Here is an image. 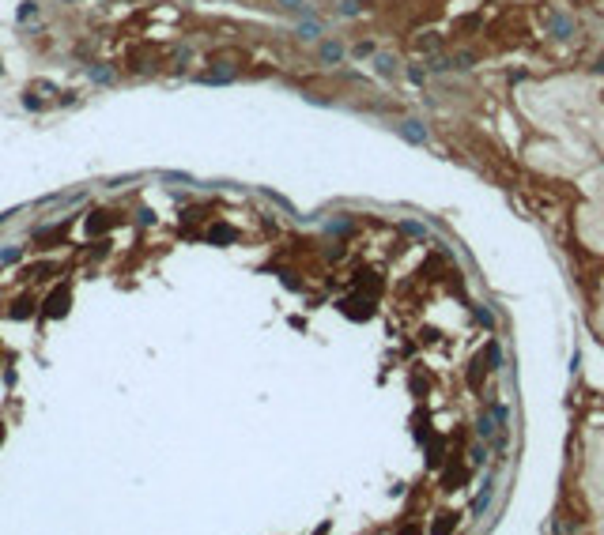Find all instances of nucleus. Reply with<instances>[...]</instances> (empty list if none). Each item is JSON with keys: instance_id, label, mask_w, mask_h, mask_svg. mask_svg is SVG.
I'll return each mask as SVG.
<instances>
[{"instance_id": "obj_1", "label": "nucleus", "mask_w": 604, "mask_h": 535, "mask_svg": "<svg viewBox=\"0 0 604 535\" xmlns=\"http://www.w3.org/2000/svg\"><path fill=\"white\" fill-rule=\"evenodd\" d=\"M30 19H38V4H34V0L19 4V23H30Z\"/></svg>"}, {"instance_id": "obj_2", "label": "nucleus", "mask_w": 604, "mask_h": 535, "mask_svg": "<svg viewBox=\"0 0 604 535\" xmlns=\"http://www.w3.org/2000/svg\"><path fill=\"white\" fill-rule=\"evenodd\" d=\"M65 302H68V294H53V298H49V313H53V317L65 313Z\"/></svg>"}, {"instance_id": "obj_3", "label": "nucleus", "mask_w": 604, "mask_h": 535, "mask_svg": "<svg viewBox=\"0 0 604 535\" xmlns=\"http://www.w3.org/2000/svg\"><path fill=\"white\" fill-rule=\"evenodd\" d=\"M91 79H98V83H106V79H110V68H91Z\"/></svg>"}, {"instance_id": "obj_4", "label": "nucleus", "mask_w": 604, "mask_h": 535, "mask_svg": "<svg viewBox=\"0 0 604 535\" xmlns=\"http://www.w3.org/2000/svg\"><path fill=\"white\" fill-rule=\"evenodd\" d=\"M15 257H19V249H4V253H0V264H12Z\"/></svg>"}, {"instance_id": "obj_5", "label": "nucleus", "mask_w": 604, "mask_h": 535, "mask_svg": "<svg viewBox=\"0 0 604 535\" xmlns=\"http://www.w3.org/2000/svg\"><path fill=\"white\" fill-rule=\"evenodd\" d=\"M65 4H72V0H65Z\"/></svg>"}]
</instances>
